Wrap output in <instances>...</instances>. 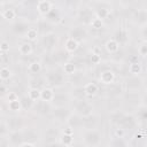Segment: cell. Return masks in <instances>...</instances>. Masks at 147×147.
Wrapping results in <instances>:
<instances>
[{
  "instance_id": "obj_9",
  "label": "cell",
  "mask_w": 147,
  "mask_h": 147,
  "mask_svg": "<svg viewBox=\"0 0 147 147\" xmlns=\"http://www.w3.org/2000/svg\"><path fill=\"white\" fill-rule=\"evenodd\" d=\"M33 52V46L31 45V42L29 41H25V42H22L20 46H18V53L23 56H28V55H31Z\"/></svg>"
},
{
  "instance_id": "obj_22",
  "label": "cell",
  "mask_w": 147,
  "mask_h": 147,
  "mask_svg": "<svg viewBox=\"0 0 147 147\" xmlns=\"http://www.w3.org/2000/svg\"><path fill=\"white\" fill-rule=\"evenodd\" d=\"M114 134H115V137H116L117 139H123V138L125 137V134H126V131H125L124 127L118 126V127H116V129L114 130Z\"/></svg>"
},
{
  "instance_id": "obj_2",
  "label": "cell",
  "mask_w": 147,
  "mask_h": 147,
  "mask_svg": "<svg viewBox=\"0 0 147 147\" xmlns=\"http://www.w3.org/2000/svg\"><path fill=\"white\" fill-rule=\"evenodd\" d=\"M75 110H76L77 115H79L82 117H85V116L92 115L93 106L91 103H88L87 101H85V100H77V102L75 105Z\"/></svg>"
},
{
  "instance_id": "obj_8",
  "label": "cell",
  "mask_w": 147,
  "mask_h": 147,
  "mask_svg": "<svg viewBox=\"0 0 147 147\" xmlns=\"http://www.w3.org/2000/svg\"><path fill=\"white\" fill-rule=\"evenodd\" d=\"M54 90L52 87H44L42 90H40V100L45 101V102H52L54 99Z\"/></svg>"
},
{
  "instance_id": "obj_12",
  "label": "cell",
  "mask_w": 147,
  "mask_h": 147,
  "mask_svg": "<svg viewBox=\"0 0 147 147\" xmlns=\"http://www.w3.org/2000/svg\"><path fill=\"white\" fill-rule=\"evenodd\" d=\"M1 16H2L3 20L11 22V21H14V20L16 18L17 13H16V10H15L14 8H7V9H3V10H2Z\"/></svg>"
},
{
  "instance_id": "obj_7",
  "label": "cell",
  "mask_w": 147,
  "mask_h": 147,
  "mask_svg": "<svg viewBox=\"0 0 147 147\" xmlns=\"http://www.w3.org/2000/svg\"><path fill=\"white\" fill-rule=\"evenodd\" d=\"M119 47H121V44H119L115 38H110V39H108V40L106 41V44H105V48H106V51H107L108 53H110V54H115V53H117V52L119 51Z\"/></svg>"
},
{
  "instance_id": "obj_16",
  "label": "cell",
  "mask_w": 147,
  "mask_h": 147,
  "mask_svg": "<svg viewBox=\"0 0 147 147\" xmlns=\"http://www.w3.org/2000/svg\"><path fill=\"white\" fill-rule=\"evenodd\" d=\"M39 37V31L34 28H30L26 30L25 32V38L29 40V41H36Z\"/></svg>"
},
{
  "instance_id": "obj_20",
  "label": "cell",
  "mask_w": 147,
  "mask_h": 147,
  "mask_svg": "<svg viewBox=\"0 0 147 147\" xmlns=\"http://www.w3.org/2000/svg\"><path fill=\"white\" fill-rule=\"evenodd\" d=\"M138 55L142 59L146 57V55H147V44L145 40L140 45H138Z\"/></svg>"
},
{
  "instance_id": "obj_15",
  "label": "cell",
  "mask_w": 147,
  "mask_h": 147,
  "mask_svg": "<svg viewBox=\"0 0 147 147\" xmlns=\"http://www.w3.org/2000/svg\"><path fill=\"white\" fill-rule=\"evenodd\" d=\"M8 102V109L13 113H21L22 111V103L20 99L13 100V101H7Z\"/></svg>"
},
{
  "instance_id": "obj_11",
  "label": "cell",
  "mask_w": 147,
  "mask_h": 147,
  "mask_svg": "<svg viewBox=\"0 0 147 147\" xmlns=\"http://www.w3.org/2000/svg\"><path fill=\"white\" fill-rule=\"evenodd\" d=\"M129 72L133 76H139L141 72H142V65L139 61H136V62H130V65H129Z\"/></svg>"
},
{
  "instance_id": "obj_5",
  "label": "cell",
  "mask_w": 147,
  "mask_h": 147,
  "mask_svg": "<svg viewBox=\"0 0 147 147\" xmlns=\"http://www.w3.org/2000/svg\"><path fill=\"white\" fill-rule=\"evenodd\" d=\"M83 91H84V94L88 98L95 96L99 93V85L94 82H88L83 86Z\"/></svg>"
},
{
  "instance_id": "obj_13",
  "label": "cell",
  "mask_w": 147,
  "mask_h": 147,
  "mask_svg": "<svg viewBox=\"0 0 147 147\" xmlns=\"http://www.w3.org/2000/svg\"><path fill=\"white\" fill-rule=\"evenodd\" d=\"M28 99L32 102H37L40 100V90L37 87H30L28 90Z\"/></svg>"
},
{
  "instance_id": "obj_27",
  "label": "cell",
  "mask_w": 147,
  "mask_h": 147,
  "mask_svg": "<svg viewBox=\"0 0 147 147\" xmlns=\"http://www.w3.org/2000/svg\"><path fill=\"white\" fill-rule=\"evenodd\" d=\"M2 55H3V52H2V51H1V49H0V57H1V56H2Z\"/></svg>"
},
{
  "instance_id": "obj_29",
  "label": "cell",
  "mask_w": 147,
  "mask_h": 147,
  "mask_svg": "<svg viewBox=\"0 0 147 147\" xmlns=\"http://www.w3.org/2000/svg\"><path fill=\"white\" fill-rule=\"evenodd\" d=\"M5 1H13V0H5Z\"/></svg>"
},
{
  "instance_id": "obj_24",
  "label": "cell",
  "mask_w": 147,
  "mask_h": 147,
  "mask_svg": "<svg viewBox=\"0 0 147 147\" xmlns=\"http://www.w3.org/2000/svg\"><path fill=\"white\" fill-rule=\"evenodd\" d=\"M0 49H1L3 53L9 52V49H10V44H9L7 40H2V41H0Z\"/></svg>"
},
{
  "instance_id": "obj_25",
  "label": "cell",
  "mask_w": 147,
  "mask_h": 147,
  "mask_svg": "<svg viewBox=\"0 0 147 147\" xmlns=\"http://www.w3.org/2000/svg\"><path fill=\"white\" fill-rule=\"evenodd\" d=\"M16 99H18V95L15 92H9L7 94V101H13V100H16Z\"/></svg>"
},
{
  "instance_id": "obj_10",
  "label": "cell",
  "mask_w": 147,
  "mask_h": 147,
  "mask_svg": "<svg viewBox=\"0 0 147 147\" xmlns=\"http://www.w3.org/2000/svg\"><path fill=\"white\" fill-rule=\"evenodd\" d=\"M41 70H42V64H41L40 61H37V60L30 62L29 65H28V71H29L30 74H32V75L40 74Z\"/></svg>"
},
{
  "instance_id": "obj_19",
  "label": "cell",
  "mask_w": 147,
  "mask_h": 147,
  "mask_svg": "<svg viewBox=\"0 0 147 147\" xmlns=\"http://www.w3.org/2000/svg\"><path fill=\"white\" fill-rule=\"evenodd\" d=\"M11 75H13V74H11V70H10L8 67H2V68H0V79H1L2 82L10 79Z\"/></svg>"
},
{
  "instance_id": "obj_23",
  "label": "cell",
  "mask_w": 147,
  "mask_h": 147,
  "mask_svg": "<svg viewBox=\"0 0 147 147\" xmlns=\"http://www.w3.org/2000/svg\"><path fill=\"white\" fill-rule=\"evenodd\" d=\"M90 61L92 64H100L101 62V54H96V53H91L90 55Z\"/></svg>"
},
{
  "instance_id": "obj_14",
  "label": "cell",
  "mask_w": 147,
  "mask_h": 147,
  "mask_svg": "<svg viewBox=\"0 0 147 147\" xmlns=\"http://www.w3.org/2000/svg\"><path fill=\"white\" fill-rule=\"evenodd\" d=\"M62 70H63V74L64 75L71 76V75H75L77 68H76V64L72 63V62H64L63 63V67H62Z\"/></svg>"
},
{
  "instance_id": "obj_18",
  "label": "cell",
  "mask_w": 147,
  "mask_h": 147,
  "mask_svg": "<svg viewBox=\"0 0 147 147\" xmlns=\"http://www.w3.org/2000/svg\"><path fill=\"white\" fill-rule=\"evenodd\" d=\"M90 25L94 30H100V29L103 28V20H101V18H99L96 16L92 17V20L90 21Z\"/></svg>"
},
{
  "instance_id": "obj_26",
  "label": "cell",
  "mask_w": 147,
  "mask_h": 147,
  "mask_svg": "<svg viewBox=\"0 0 147 147\" xmlns=\"http://www.w3.org/2000/svg\"><path fill=\"white\" fill-rule=\"evenodd\" d=\"M92 52H93V53H96V54H101V48L98 47V46H94L93 49H92Z\"/></svg>"
},
{
  "instance_id": "obj_21",
  "label": "cell",
  "mask_w": 147,
  "mask_h": 147,
  "mask_svg": "<svg viewBox=\"0 0 147 147\" xmlns=\"http://www.w3.org/2000/svg\"><path fill=\"white\" fill-rule=\"evenodd\" d=\"M109 14H110V11H109V9H107V8H99V9L95 11L96 17H99V18H101V20L107 18V17L109 16Z\"/></svg>"
},
{
  "instance_id": "obj_17",
  "label": "cell",
  "mask_w": 147,
  "mask_h": 147,
  "mask_svg": "<svg viewBox=\"0 0 147 147\" xmlns=\"http://www.w3.org/2000/svg\"><path fill=\"white\" fill-rule=\"evenodd\" d=\"M60 142L64 146H71L74 144V134L69 133H63L60 138Z\"/></svg>"
},
{
  "instance_id": "obj_6",
  "label": "cell",
  "mask_w": 147,
  "mask_h": 147,
  "mask_svg": "<svg viewBox=\"0 0 147 147\" xmlns=\"http://www.w3.org/2000/svg\"><path fill=\"white\" fill-rule=\"evenodd\" d=\"M63 46H64L65 52H68V53H75L79 48V41H77L76 39H74L71 37H68L65 39Z\"/></svg>"
},
{
  "instance_id": "obj_4",
  "label": "cell",
  "mask_w": 147,
  "mask_h": 147,
  "mask_svg": "<svg viewBox=\"0 0 147 147\" xmlns=\"http://www.w3.org/2000/svg\"><path fill=\"white\" fill-rule=\"evenodd\" d=\"M52 9H53V3L49 0H39L37 2V11L42 16L48 15Z\"/></svg>"
},
{
  "instance_id": "obj_1",
  "label": "cell",
  "mask_w": 147,
  "mask_h": 147,
  "mask_svg": "<svg viewBox=\"0 0 147 147\" xmlns=\"http://www.w3.org/2000/svg\"><path fill=\"white\" fill-rule=\"evenodd\" d=\"M101 133L95 129H86L84 133V142L88 146H96L101 142Z\"/></svg>"
},
{
  "instance_id": "obj_3",
  "label": "cell",
  "mask_w": 147,
  "mask_h": 147,
  "mask_svg": "<svg viewBox=\"0 0 147 147\" xmlns=\"http://www.w3.org/2000/svg\"><path fill=\"white\" fill-rule=\"evenodd\" d=\"M115 79H116V75L110 69L101 71L100 76H99V82L103 85H111V84H114Z\"/></svg>"
},
{
  "instance_id": "obj_28",
  "label": "cell",
  "mask_w": 147,
  "mask_h": 147,
  "mask_svg": "<svg viewBox=\"0 0 147 147\" xmlns=\"http://www.w3.org/2000/svg\"><path fill=\"white\" fill-rule=\"evenodd\" d=\"M2 113V107H1V105H0V114Z\"/></svg>"
}]
</instances>
